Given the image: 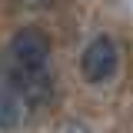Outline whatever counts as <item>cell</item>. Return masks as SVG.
Listing matches in <instances>:
<instances>
[{
    "label": "cell",
    "mask_w": 133,
    "mask_h": 133,
    "mask_svg": "<svg viewBox=\"0 0 133 133\" xmlns=\"http://www.w3.org/2000/svg\"><path fill=\"white\" fill-rule=\"evenodd\" d=\"M120 66V53L110 37H93L80 57V73L87 83H107Z\"/></svg>",
    "instance_id": "1"
},
{
    "label": "cell",
    "mask_w": 133,
    "mask_h": 133,
    "mask_svg": "<svg viewBox=\"0 0 133 133\" xmlns=\"http://www.w3.org/2000/svg\"><path fill=\"white\" fill-rule=\"evenodd\" d=\"M7 60L23 70H37V66H47L50 60V37L37 27H23L14 33L10 50H7Z\"/></svg>",
    "instance_id": "2"
},
{
    "label": "cell",
    "mask_w": 133,
    "mask_h": 133,
    "mask_svg": "<svg viewBox=\"0 0 133 133\" xmlns=\"http://www.w3.org/2000/svg\"><path fill=\"white\" fill-rule=\"evenodd\" d=\"M27 3H30V7H47L50 0H27Z\"/></svg>",
    "instance_id": "3"
}]
</instances>
